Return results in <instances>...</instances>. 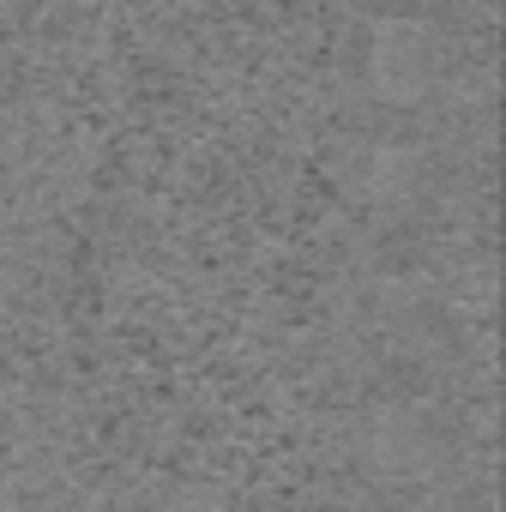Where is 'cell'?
Wrapping results in <instances>:
<instances>
[{
    "label": "cell",
    "instance_id": "obj_2",
    "mask_svg": "<svg viewBox=\"0 0 506 512\" xmlns=\"http://www.w3.org/2000/svg\"><path fill=\"white\" fill-rule=\"evenodd\" d=\"M410 175H416V157H410V151H398V145H392V151H380V181H374L380 193H404V187H410Z\"/></svg>",
    "mask_w": 506,
    "mask_h": 512
},
{
    "label": "cell",
    "instance_id": "obj_1",
    "mask_svg": "<svg viewBox=\"0 0 506 512\" xmlns=\"http://www.w3.org/2000/svg\"><path fill=\"white\" fill-rule=\"evenodd\" d=\"M368 73H374V85H380L392 103L422 97V91L440 79V43H434V31L416 25V19L380 25V31H374V61H368Z\"/></svg>",
    "mask_w": 506,
    "mask_h": 512
}]
</instances>
